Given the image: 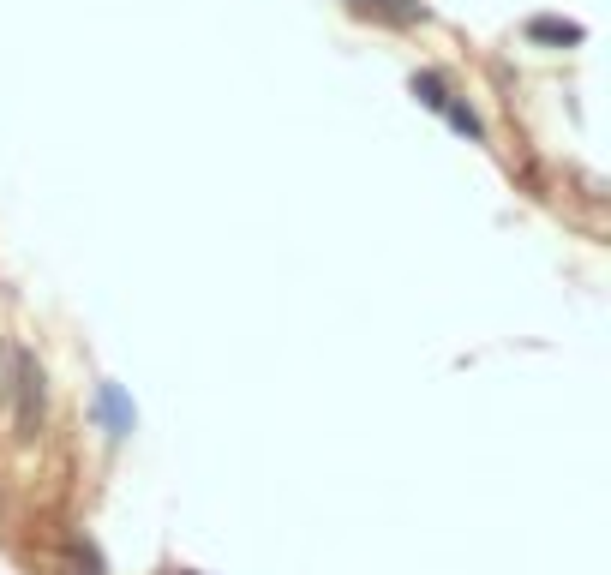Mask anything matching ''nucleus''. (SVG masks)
Listing matches in <instances>:
<instances>
[{"label":"nucleus","mask_w":611,"mask_h":575,"mask_svg":"<svg viewBox=\"0 0 611 575\" xmlns=\"http://www.w3.org/2000/svg\"><path fill=\"white\" fill-rule=\"evenodd\" d=\"M36 414H42V366L18 354V438L36 432Z\"/></svg>","instance_id":"1"},{"label":"nucleus","mask_w":611,"mask_h":575,"mask_svg":"<svg viewBox=\"0 0 611 575\" xmlns=\"http://www.w3.org/2000/svg\"><path fill=\"white\" fill-rule=\"evenodd\" d=\"M96 414H102V432L108 438H132V426H138V408L126 402L120 384H96Z\"/></svg>","instance_id":"2"},{"label":"nucleus","mask_w":611,"mask_h":575,"mask_svg":"<svg viewBox=\"0 0 611 575\" xmlns=\"http://www.w3.org/2000/svg\"><path fill=\"white\" fill-rule=\"evenodd\" d=\"M528 42H546V48H576L588 42V30L576 18H528Z\"/></svg>","instance_id":"3"},{"label":"nucleus","mask_w":611,"mask_h":575,"mask_svg":"<svg viewBox=\"0 0 611 575\" xmlns=\"http://www.w3.org/2000/svg\"><path fill=\"white\" fill-rule=\"evenodd\" d=\"M444 120H450V126H456V132H462V138H474V144H480V138H486V126H480V114H474V108H468V102H456V96H450V102H444Z\"/></svg>","instance_id":"4"},{"label":"nucleus","mask_w":611,"mask_h":575,"mask_svg":"<svg viewBox=\"0 0 611 575\" xmlns=\"http://www.w3.org/2000/svg\"><path fill=\"white\" fill-rule=\"evenodd\" d=\"M414 96H420L426 108H438V114H444V102H450V90H444L438 72H414Z\"/></svg>","instance_id":"5"}]
</instances>
